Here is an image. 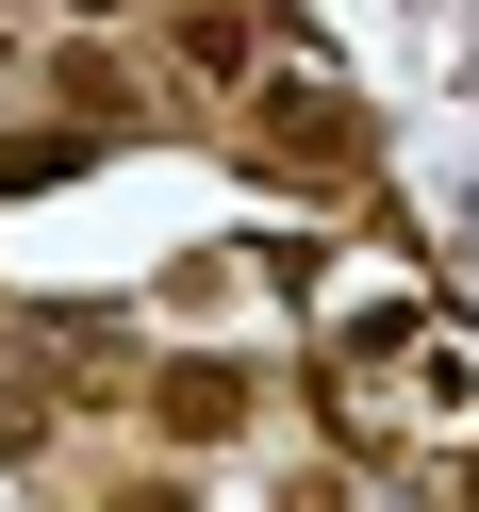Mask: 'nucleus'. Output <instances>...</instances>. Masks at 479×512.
Listing matches in <instances>:
<instances>
[{
    "label": "nucleus",
    "mask_w": 479,
    "mask_h": 512,
    "mask_svg": "<svg viewBox=\"0 0 479 512\" xmlns=\"http://www.w3.org/2000/svg\"><path fill=\"white\" fill-rule=\"evenodd\" d=\"M100 512H199V479H116Z\"/></svg>",
    "instance_id": "423d86ee"
},
{
    "label": "nucleus",
    "mask_w": 479,
    "mask_h": 512,
    "mask_svg": "<svg viewBox=\"0 0 479 512\" xmlns=\"http://www.w3.org/2000/svg\"><path fill=\"white\" fill-rule=\"evenodd\" d=\"M50 100H67V116H100V133H149V83L116 67L100 34H67V50H50Z\"/></svg>",
    "instance_id": "20e7f679"
},
{
    "label": "nucleus",
    "mask_w": 479,
    "mask_h": 512,
    "mask_svg": "<svg viewBox=\"0 0 479 512\" xmlns=\"http://www.w3.org/2000/svg\"><path fill=\"white\" fill-rule=\"evenodd\" d=\"M83 17H100V0H83Z\"/></svg>",
    "instance_id": "6e6552de"
},
{
    "label": "nucleus",
    "mask_w": 479,
    "mask_h": 512,
    "mask_svg": "<svg viewBox=\"0 0 479 512\" xmlns=\"http://www.w3.org/2000/svg\"><path fill=\"white\" fill-rule=\"evenodd\" d=\"M0 83H17V0H0Z\"/></svg>",
    "instance_id": "0eeeda50"
},
{
    "label": "nucleus",
    "mask_w": 479,
    "mask_h": 512,
    "mask_svg": "<svg viewBox=\"0 0 479 512\" xmlns=\"http://www.w3.org/2000/svg\"><path fill=\"white\" fill-rule=\"evenodd\" d=\"M83 166H100V149H83L67 116H50V133H0V199H34V182H83Z\"/></svg>",
    "instance_id": "39448f33"
},
{
    "label": "nucleus",
    "mask_w": 479,
    "mask_h": 512,
    "mask_svg": "<svg viewBox=\"0 0 479 512\" xmlns=\"http://www.w3.org/2000/svg\"><path fill=\"white\" fill-rule=\"evenodd\" d=\"M116 397H133V430L166 446V463H199V446H232L248 413H265V380H248V364H215V347H199V364L166 347V364H133Z\"/></svg>",
    "instance_id": "f03ea898"
},
{
    "label": "nucleus",
    "mask_w": 479,
    "mask_h": 512,
    "mask_svg": "<svg viewBox=\"0 0 479 512\" xmlns=\"http://www.w3.org/2000/svg\"><path fill=\"white\" fill-rule=\"evenodd\" d=\"M149 34H166V83H215L232 100L248 67H281V0H166Z\"/></svg>",
    "instance_id": "7ed1b4c3"
},
{
    "label": "nucleus",
    "mask_w": 479,
    "mask_h": 512,
    "mask_svg": "<svg viewBox=\"0 0 479 512\" xmlns=\"http://www.w3.org/2000/svg\"><path fill=\"white\" fill-rule=\"evenodd\" d=\"M232 166L248 182H281V199H364L380 182V133H364V100L347 83H298V67H248L232 83Z\"/></svg>",
    "instance_id": "f257e3e1"
}]
</instances>
